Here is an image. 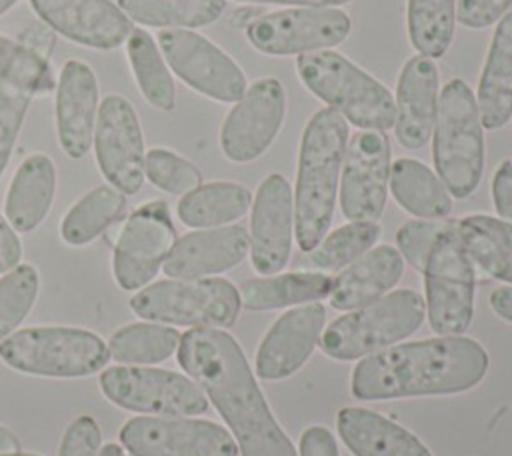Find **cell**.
<instances>
[{
    "instance_id": "6da1fadb",
    "label": "cell",
    "mask_w": 512,
    "mask_h": 456,
    "mask_svg": "<svg viewBox=\"0 0 512 456\" xmlns=\"http://www.w3.org/2000/svg\"><path fill=\"white\" fill-rule=\"evenodd\" d=\"M176 356L228 424L240 456H298L232 334L190 328L180 336Z\"/></svg>"
},
{
    "instance_id": "7a4b0ae2",
    "label": "cell",
    "mask_w": 512,
    "mask_h": 456,
    "mask_svg": "<svg viewBox=\"0 0 512 456\" xmlns=\"http://www.w3.org/2000/svg\"><path fill=\"white\" fill-rule=\"evenodd\" d=\"M488 364L486 348L468 336L402 342L362 358L350 392L366 402L460 394L484 380Z\"/></svg>"
},
{
    "instance_id": "3957f363",
    "label": "cell",
    "mask_w": 512,
    "mask_h": 456,
    "mask_svg": "<svg viewBox=\"0 0 512 456\" xmlns=\"http://www.w3.org/2000/svg\"><path fill=\"white\" fill-rule=\"evenodd\" d=\"M346 144L348 122L336 110L322 108L306 122L292 194L294 232L302 252L316 248L330 228Z\"/></svg>"
},
{
    "instance_id": "277c9868",
    "label": "cell",
    "mask_w": 512,
    "mask_h": 456,
    "mask_svg": "<svg viewBox=\"0 0 512 456\" xmlns=\"http://www.w3.org/2000/svg\"><path fill=\"white\" fill-rule=\"evenodd\" d=\"M302 84L328 108L342 114L362 130H388L394 126V98L374 76L334 50H316L296 56Z\"/></svg>"
},
{
    "instance_id": "5b68a950",
    "label": "cell",
    "mask_w": 512,
    "mask_h": 456,
    "mask_svg": "<svg viewBox=\"0 0 512 456\" xmlns=\"http://www.w3.org/2000/svg\"><path fill=\"white\" fill-rule=\"evenodd\" d=\"M432 136L436 176L452 198H468L484 172V126L476 96L462 78L442 88Z\"/></svg>"
},
{
    "instance_id": "8992f818",
    "label": "cell",
    "mask_w": 512,
    "mask_h": 456,
    "mask_svg": "<svg viewBox=\"0 0 512 456\" xmlns=\"http://www.w3.org/2000/svg\"><path fill=\"white\" fill-rule=\"evenodd\" d=\"M424 316L426 304L416 290H394L338 316L318 344L334 360H362L412 336Z\"/></svg>"
},
{
    "instance_id": "52a82bcc",
    "label": "cell",
    "mask_w": 512,
    "mask_h": 456,
    "mask_svg": "<svg viewBox=\"0 0 512 456\" xmlns=\"http://www.w3.org/2000/svg\"><path fill=\"white\" fill-rule=\"evenodd\" d=\"M108 358V342L76 326H32L0 342V360L34 376L82 378L100 372Z\"/></svg>"
},
{
    "instance_id": "ba28073f",
    "label": "cell",
    "mask_w": 512,
    "mask_h": 456,
    "mask_svg": "<svg viewBox=\"0 0 512 456\" xmlns=\"http://www.w3.org/2000/svg\"><path fill=\"white\" fill-rule=\"evenodd\" d=\"M242 302L238 288L226 278L160 280L130 298V310L148 322L228 328L238 320Z\"/></svg>"
},
{
    "instance_id": "9c48e42d",
    "label": "cell",
    "mask_w": 512,
    "mask_h": 456,
    "mask_svg": "<svg viewBox=\"0 0 512 456\" xmlns=\"http://www.w3.org/2000/svg\"><path fill=\"white\" fill-rule=\"evenodd\" d=\"M456 222L450 220L440 232L422 272L426 316L438 336H462L474 318V262L462 244Z\"/></svg>"
},
{
    "instance_id": "30bf717a",
    "label": "cell",
    "mask_w": 512,
    "mask_h": 456,
    "mask_svg": "<svg viewBox=\"0 0 512 456\" xmlns=\"http://www.w3.org/2000/svg\"><path fill=\"white\" fill-rule=\"evenodd\" d=\"M100 390L118 408L146 416H200L208 410L202 388L184 374L150 366H110Z\"/></svg>"
},
{
    "instance_id": "8fae6325",
    "label": "cell",
    "mask_w": 512,
    "mask_h": 456,
    "mask_svg": "<svg viewBox=\"0 0 512 456\" xmlns=\"http://www.w3.org/2000/svg\"><path fill=\"white\" fill-rule=\"evenodd\" d=\"M352 20L344 10L326 6H296L256 16L246 26L248 42L268 56L330 50L344 42Z\"/></svg>"
},
{
    "instance_id": "7c38bea8",
    "label": "cell",
    "mask_w": 512,
    "mask_h": 456,
    "mask_svg": "<svg viewBox=\"0 0 512 456\" xmlns=\"http://www.w3.org/2000/svg\"><path fill=\"white\" fill-rule=\"evenodd\" d=\"M130 456H238L234 436L194 416H136L120 428Z\"/></svg>"
},
{
    "instance_id": "4fadbf2b",
    "label": "cell",
    "mask_w": 512,
    "mask_h": 456,
    "mask_svg": "<svg viewBox=\"0 0 512 456\" xmlns=\"http://www.w3.org/2000/svg\"><path fill=\"white\" fill-rule=\"evenodd\" d=\"M158 48L170 70L192 90L216 102H238L248 88L242 68L206 36L170 28L158 34Z\"/></svg>"
},
{
    "instance_id": "5bb4252c",
    "label": "cell",
    "mask_w": 512,
    "mask_h": 456,
    "mask_svg": "<svg viewBox=\"0 0 512 456\" xmlns=\"http://www.w3.org/2000/svg\"><path fill=\"white\" fill-rule=\"evenodd\" d=\"M176 242V228L164 200L138 206L122 224L114 244L112 272L116 284L134 292L148 286Z\"/></svg>"
},
{
    "instance_id": "9a60e30c",
    "label": "cell",
    "mask_w": 512,
    "mask_h": 456,
    "mask_svg": "<svg viewBox=\"0 0 512 456\" xmlns=\"http://www.w3.org/2000/svg\"><path fill=\"white\" fill-rule=\"evenodd\" d=\"M98 168L106 182L132 196L144 184V134L130 100L108 94L100 108L92 138Z\"/></svg>"
},
{
    "instance_id": "2e32d148",
    "label": "cell",
    "mask_w": 512,
    "mask_h": 456,
    "mask_svg": "<svg viewBox=\"0 0 512 456\" xmlns=\"http://www.w3.org/2000/svg\"><path fill=\"white\" fill-rule=\"evenodd\" d=\"M390 140L384 130H358L346 144L340 172V210L350 222H376L390 184Z\"/></svg>"
},
{
    "instance_id": "e0dca14e",
    "label": "cell",
    "mask_w": 512,
    "mask_h": 456,
    "mask_svg": "<svg viewBox=\"0 0 512 456\" xmlns=\"http://www.w3.org/2000/svg\"><path fill=\"white\" fill-rule=\"evenodd\" d=\"M286 90L276 78H260L246 88L226 114L220 128V148L232 162L246 164L260 158L282 128Z\"/></svg>"
},
{
    "instance_id": "ac0fdd59",
    "label": "cell",
    "mask_w": 512,
    "mask_h": 456,
    "mask_svg": "<svg viewBox=\"0 0 512 456\" xmlns=\"http://www.w3.org/2000/svg\"><path fill=\"white\" fill-rule=\"evenodd\" d=\"M294 238V196L282 174H268L252 200L250 260L258 274H278L290 260Z\"/></svg>"
},
{
    "instance_id": "d6986e66",
    "label": "cell",
    "mask_w": 512,
    "mask_h": 456,
    "mask_svg": "<svg viewBox=\"0 0 512 456\" xmlns=\"http://www.w3.org/2000/svg\"><path fill=\"white\" fill-rule=\"evenodd\" d=\"M30 6L50 30L94 50H114L134 30L112 0H30Z\"/></svg>"
},
{
    "instance_id": "ffe728a7",
    "label": "cell",
    "mask_w": 512,
    "mask_h": 456,
    "mask_svg": "<svg viewBox=\"0 0 512 456\" xmlns=\"http://www.w3.org/2000/svg\"><path fill=\"white\" fill-rule=\"evenodd\" d=\"M326 308L308 302L290 308L274 320L256 350V376L262 380H284L298 372L320 342Z\"/></svg>"
},
{
    "instance_id": "44dd1931",
    "label": "cell",
    "mask_w": 512,
    "mask_h": 456,
    "mask_svg": "<svg viewBox=\"0 0 512 456\" xmlns=\"http://www.w3.org/2000/svg\"><path fill=\"white\" fill-rule=\"evenodd\" d=\"M98 108L94 70L82 60H68L56 80V136L68 158L78 160L88 154Z\"/></svg>"
},
{
    "instance_id": "7402d4cb",
    "label": "cell",
    "mask_w": 512,
    "mask_h": 456,
    "mask_svg": "<svg viewBox=\"0 0 512 456\" xmlns=\"http://www.w3.org/2000/svg\"><path fill=\"white\" fill-rule=\"evenodd\" d=\"M248 254V232L240 224L202 228L178 238L162 264L176 280L210 278L240 264Z\"/></svg>"
},
{
    "instance_id": "603a6c76",
    "label": "cell",
    "mask_w": 512,
    "mask_h": 456,
    "mask_svg": "<svg viewBox=\"0 0 512 456\" xmlns=\"http://www.w3.org/2000/svg\"><path fill=\"white\" fill-rule=\"evenodd\" d=\"M394 130L404 148H422L436 124L438 114V68L422 54L404 62L394 98Z\"/></svg>"
},
{
    "instance_id": "cb8c5ba5",
    "label": "cell",
    "mask_w": 512,
    "mask_h": 456,
    "mask_svg": "<svg viewBox=\"0 0 512 456\" xmlns=\"http://www.w3.org/2000/svg\"><path fill=\"white\" fill-rule=\"evenodd\" d=\"M336 428L354 456H432L418 436L368 408H340Z\"/></svg>"
},
{
    "instance_id": "d4e9b609",
    "label": "cell",
    "mask_w": 512,
    "mask_h": 456,
    "mask_svg": "<svg viewBox=\"0 0 512 456\" xmlns=\"http://www.w3.org/2000/svg\"><path fill=\"white\" fill-rule=\"evenodd\" d=\"M404 272L402 254L388 246H376L348 264L330 290V304L336 310H354L388 294Z\"/></svg>"
},
{
    "instance_id": "484cf974",
    "label": "cell",
    "mask_w": 512,
    "mask_h": 456,
    "mask_svg": "<svg viewBox=\"0 0 512 456\" xmlns=\"http://www.w3.org/2000/svg\"><path fill=\"white\" fill-rule=\"evenodd\" d=\"M56 194V166L46 154L26 156L14 172L6 198L4 218L16 232H32L48 216Z\"/></svg>"
},
{
    "instance_id": "4316f807",
    "label": "cell",
    "mask_w": 512,
    "mask_h": 456,
    "mask_svg": "<svg viewBox=\"0 0 512 456\" xmlns=\"http://www.w3.org/2000/svg\"><path fill=\"white\" fill-rule=\"evenodd\" d=\"M482 126L498 130L512 116V8L500 18L478 82Z\"/></svg>"
},
{
    "instance_id": "83f0119b",
    "label": "cell",
    "mask_w": 512,
    "mask_h": 456,
    "mask_svg": "<svg viewBox=\"0 0 512 456\" xmlns=\"http://www.w3.org/2000/svg\"><path fill=\"white\" fill-rule=\"evenodd\" d=\"M334 278L326 272L298 270L244 280L238 288L240 302L246 310L264 312L286 306L318 302L330 296Z\"/></svg>"
},
{
    "instance_id": "f1b7e54d",
    "label": "cell",
    "mask_w": 512,
    "mask_h": 456,
    "mask_svg": "<svg viewBox=\"0 0 512 456\" xmlns=\"http://www.w3.org/2000/svg\"><path fill=\"white\" fill-rule=\"evenodd\" d=\"M252 206V194L238 182H208L184 194L176 206L180 222L188 228H218L242 218Z\"/></svg>"
},
{
    "instance_id": "f546056e",
    "label": "cell",
    "mask_w": 512,
    "mask_h": 456,
    "mask_svg": "<svg viewBox=\"0 0 512 456\" xmlns=\"http://www.w3.org/2000/svg\"><path fill=\"white\" fill-rule=\"evenodd\" d=\"M388 186L396 202L418 218L442 220L452 212V194L426 164L414 158H398L392 164Z\"/></svg>"
},
{
    "instance_id": "4dcf8cb0",
    "label": "cell",
    "mask_w": 512,
    "mask_h": 456,
    "mask_svg": "<svg viewBox=\"0 0 512 456\" xmlns=\"http://www.w3.org/2000/svg\"><path fill=\"white\" fill-rule=\"evenodd\" d=\"M456 226L470 260L492 278L512 284V222L470 214Z\"/></svg>"
},
{
    "instance_id": "1f68e13d",
    "label": "cell",
    "mask_w": 512,
    "mask_h": 456,
    "mask_svg": "<svg viewBox=\"0 0 512 456\" xmlns=\"http://www.w3.org/2000/svg\"><path fill=\"white\" fill-rule=\"evenodd\" d=\"M126 56L146 102L156 110L172 112L176 106V86L154 38L146 30L134 28L126 40Z\"/></svg>"
},
{
    "instance_id": "d6a6232c",
    "label": "cell",
    "mask_w": 512,
    "mask_h": 456,
    "mask_svg": "<svg viewBox=\"0 0 512 456\" xmlns=\"http://www.w3.org/2000/svg\"><path fill=\"white\" fill-rule=\"evenodd\" d=\"M126 208V194L110 184L96 186L78 198L60 222V236L70 246L90 244Z\"/></svg>"
},
{
    "instance_id": "836d02e7",
    "label": "cell",
    "mask_w": 512,
    "mask_h": 456,
    "mask_svg": "<svg viewBox=\"0 0 512 456\" xmlns=\"http://www.w3.org/2000/svg\"><path fill=\"white\" fill-rule=\"evenodd\" d=\"M118 8L134 22L154 28H200L216 22L224 0H118Z\"/></svg>"
},
{
    "instance_id": "e575fe53",
    "label": "cell",
    "mask_w": 512,
    "mask_h": 456,
    "mask_svg": "<svg viewBox=\"0 0 512 456\" xmlns=\"http://www.w3.org/2000/svg\"><path fill=\"white\" fill-rule=\"evenodd\" d=\"M176 328L158 322H132L108 338L110 356L126 366H150L168 360L180 344Z\"/></svg>"
},
{
    "instance_id": "d590c367",
    "label": "cell",
    "mask_w": 512,
    "mask_h": 456,
    "mask_svg": "<svg viewBox=\"0 0 512 456\" xmlns=\"http://www.w3.org/2000/svg\"><path fill=\"white\" fill-rule=\"evenodd\" d=\"M382 228L378 222H348L328 236H324L316 248L306 252L308 256L300 260L302 270L336 272L358 260L368 252L380 238Z\"/></svg>"
},
{
    "instance_id": "8d00e7d4",
    "label": "cell",
    "mask_w": 512,
    "mask_h": 456,
    "mask_svg": "<svg viewBox=\"0 0 512 456\" xmlns=\"http://www.w3.org/2000/svg\"><path fill=\"white\" fill-rule=\"evenodd\" d=\"M408 38L418 54L440 58L452 44L456 0H408Z\"/></svg>"
},
{
    "instance_id": "74e56055",
    "label": "cell",
    "mask_w": 512,
    "mask_h": 456,
    "mask_svg": "<svg viewBox=\"0 0 512 456\" xmlns=\"http://www.w3.org/2000/svg\"><path fill=\"white\" fill-rule=\"evenodd\" d=\"M0 80L10 82L32 96L56 90V78L46 58L0 34Z\"/></svg>"
},
{
    "instance_id": "f35d334b",
    "label": "cell",
    "mask_w": 512,
    "mask_h": 456,
    "mask_svg": "<svg viewBox=\"0 0 512 456\" xmlns=\"http://www.w3.org/2000/svg\"><path fill=\"white\" fill-rule=\"evenodd\" d=\"M40 288L38 270L18 264L0 276V342L6 340L32 310Z\"/></svg>"
},
{
    "instance_id": "ab89813d",
    "label": "cell",
    "mask_w": 512,
    "mask_h": 456,
    "mask_svg": "<svg viewBox=\"0 0 512 456\" xmlns=\"http://www.w3.org/2000/svg\"><path fill=\"white\" fill-rule=\"evenodd\" d=\"M144 176L168 194H188L202 184L200 170L168 148H152L144 158Z\"/></svg>"
},
{
    "instance_id": "60d3db41",
    "label": "cell",
    "mask_w": 512,
    "mask_h": 456,
    "mask_svg": "<svg viewBox=\"0 0 512 456\" xmlns=\"http://www.w3.org/2000/svg\"><path fill=\"white\" fill-rule=\"evenodd\" d=\"M30 100L26 90L0 80V176L12 158Z\"/></svg>"
},
{
    "instance_id": "b9f144b4",
    "label": "cell",
    "mask_w": 512,
    "mask_h": 456,
    "mask_svg": "<svg viewBox=\"0 0 512 456\" xmlns=\"http://www.w3.org/2000/svg\"><path fill=\"white\" fill-rule=\"evenodd\" d=\"M450 220H430V218H418L404 222L396 232V244L402 258L420 274L424 272L428 254L440 236V232L448 226Z\"/></svg>"
},
{
    "instance_id": "7bdbcfd3",
    "label": "cell",
    "mask_w": 512,
    "mask_h": 456,
    "mask_svg": "<svg viewBox=\"0 0 512 456\" xmlns=\"http://www.w3.org/2000/svg\"><path fill=\"white\" fill-rule=\"evenodd\" d=\"M100 440L102 434L98 422L88 414L76 416L64 430L58 456H96Z\"/></svg>"
},
{
    "instance_id": "ee69618b",
    "label": "cell",
    "mask_w": 512,
    "mask_h": 456,
    "mask_svg": "<svg viewBox=\"0 0 512 456\" xmlns=\"http://www.w3.org/2000/svg\"><path fill=\"white\" fill-rule=\"evenodd\" d=\"M512 8V0H458L456 20L472 30L486 28Z\"/></svg>"
},
{
    "instance_id": "f6af8a7d",
    "label": "cell",
    "mask_w": 512,
    "mask_h": 456,
    "mask_svg": "<svg viewBox=\"0 0 512 456\" xmlns=\"http://www.w3.org/2000/svg\"><path fill=\"white\" fill-rule=\"evenodd\" d=\"M300 456H338L332 432L322 424L308 426L300 436Z\"/></svg>"
},
{
    "instance_id": "bcb514c9",
    "label": "cell",
    "mask_w": 512,
    "mask_h": 456,
    "mask_svg": "<svg viewBox=\"0 0 512 456\" xmlns=\"http://www.w3.org/2000/svg\"><path fill=\"white\" fill-rule=\"evenodd\" d=\"M492 198H494V208L502 220L512 222V162L504 160L492 180Z\"/></svg>"
},
{
    "instance_id": "7dc6e473",
    "label": "cell",
    "mask_w": 512,
    "mask_h": 456,
    "mask_svg": "<svg viewBox=\"0 0 512 456\" xmlns=\"http://www.w3.org/2000/svg\"><path fill=\"white\" fill-rule=\"evenodd\" d=\"M20 258H22V242L18 238V232L0 214V276L12 270L14 266H18Z\"/></svg>"
},
{
    "instance_id": "c3c4849f",
    "label": "cell",
    "mask_w": 512,
    "mask_h": 456,
    "mask_svg": "<svg viewBox=\"0 0 512 456\" xmlns=\"http://www.w3.org/2000/svg\"><path fill=\"white\" fill-rule=\"evenodd\" d=\"M24 46H28L30 50H34L36 54H40L42 58L48 60V54L52 52L54 46V34L42 26H34L30 28V32L24 36Z\"/></svg>"
},
{
    "instance_id": "681fc988",
    "label": "cell",
    "mask_w": 512,
    "mask_h": 456,
    "mask_svg": "<svg viewBox=\"0 0 512 456\" xmlns=\"http://www.w3.org/2000/svg\"><path fill=\"white\" fill-rule=\"evenodd\" d=\"M490 306L498 318L512 324V286L494 288L490 294Z\"/></svg>"
},
{
    "instance_id": "f907efd6",
    "label": "cell",
    "mask_w": 512,
    "mask_h": 456,
    "mask_svg": "<svg viewBox=\"0 0 512 456\" xmlns=\"http://www.w3.org/2000/svg\"><path fill=\"white\" fill-rule=\"evenodd\" d=\"M236 2H248V4H286V6H326L334 8L340 4H346L350 0H236Z\"/></svg>"
},
{
    "instance_id": "816d5d0a",
    "label": "cell",
    "mask_w": 512,
    "mask_h": 456,
    "mask_svg": "<svg viewBox=\"0 0 512 456\" xmlns=\"http://www.w3.org/2000/svg\"><path fill=\"white\" fill-rule=\"evenodd\" d=\"M8 452H20V440L16 438L14 432H10L0 424V454H8Z\"/></svg>"
},
{
    "instance_id": "f5cc1de1",
    "label": "cell",
    "mask_w": 512,
    "mask_h": 456,
    "mask_svg": "<svg viewBox=\"0 0 512 456\" xmlns=\"http://www.w3.org/2000/svg\"><path fill=\"white\" fill-rule=\"evenodd\" d=\"M96 456H126V452H124L122 446H118V444H114V442H108V444H104L102 448H98V454H96Z\"/></svg>"
},
{
    "instance_id": "db71d44e",
    "label": "cell",
    "mask_w": 512,
    "mask_h": 456,
    "mask_svg": "<svg viewBox=\"0 0 512 456\" xmlns=\"http://www.w3.org/2000/svg\"><path fill=\"white\" fill-rule=\"evenodd\" d=\"M16 2H18V0H0V16H2V14H6V12H8Z\"/></svg>"
},
{
    "instance_id": "11a10c76",
    "label": "cell",
    "mask_w": 512,
    "mask_h": 456,
    "mask_svg": "<svg viewBox=\"0 0 512 456\" xmlns=\"http://www.w3.org/2000/svg\"><path fill=\"white\" fill-rule=\"evenodd\" d=\"M0 456H38V454H26V452H8V454H0Z\"/></svg>"
}]
</instances>
